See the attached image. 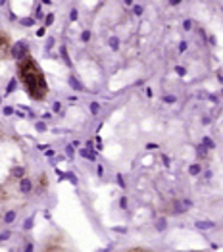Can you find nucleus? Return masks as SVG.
<instances>
[{
    "label": "nucleus",
    "mask_w": 223,
    "mask_h": 252,
    "mask_svg": "<svg viewBox=\"0 0 223 252\" xmlns=\"http://www.w3.org/2000/svg\"><path fill=\"white\" fill-rule=\"evenodd\" d=\"M191 173H192V175H198V173H200V165H196V164L191 165Z\"/></svg>",
    "instance_id": "1a4fd4ad"
},
{
    "label": "nucleus",
    "mask_w": 223,
    "mask_h": 252,
    "mask_svg": "<svg viewBox=\"0 0 223 252\" xmlns=\"http://www.w3.org/2000/svg\"><path fill=\"white\" fill-rule=\"evenodd\" d=\"M23 173H25L23 168H14V173L12 175H14V177H23Z\"/></svg>",
    "instance_id": "423d86ee"
},
{
    "label": "nucleus",
    "mask_w": 223,
    "mask_h": 252,
    "mask_svg": "<svg viewBox=\"0 0 223 252\" xmlns=\"http://www.w3.org/2000/svg\"><path fill=\"white\" fill-rule=\"evenodd\" d=\"M206 152L208 150H206L204 146H198V158H206Z\"/></svg>",
    "instance_id": "6e6552de"
},
{
    "label": "nucleus",
    "mask_w": 223,
    "mask_h": 252,
    "mask_svg": "<svg viewBox=\"0 0 223 252\" xmlns=\"http://www.w3.org/2000/svg\"><path fill=\"white\" fill-rule=\"evenodd\" d=\"M62 56H64L65 64H67V65H71V62H69V56H67V50H65V48H62Z\"/></svg>",
    "instance_id": "0eeeda50"
},
{
    "label": "nucleus",
    "mask_w": 223,
    "mask_h": 252,
    "mask_svg": "<svg viewBox=\"0 0 223 252\" xmlns=\"http://www.w3.org/2000/svg\"><path fill=\"white\" fill-rule=\"evenodd\" d=\"M14 220H15V212H8V214H6V218H4L6 223H12Z\"/></svg>",
    "instance_id": "39448f33"
},
{
    "label": "nucleus",
    "mask_w": 223,
    "mask_h": 252,
    "mask_svg": "<svg viewBox=\"0 0 223 252\" xmlns=\"http://www.w3.org/2000/svg\"><path fill=\"white\" fill-rule=\"evenodd\" d=\"M156 227H158L160 231H162V229H165V220H160L158 223H156Z\"/></svg>",
    "instance_id": "9b49d317"
},
{
    "label": "nucleus",
    "mask_w": 223,
    "mask_h": 252,
    "mask_svg": "<svg viewBox=\"0 0 223 252\" xmlns=\"http://www.w3.org/2000/svg\"><path fill=\"white\" fill-rule=\"evenodd\" d=\"M52 21H54V15H52V14H50V15H48V18H46V25H50V23H52Z\"/></svg>",
    "instance_id": "dca6fc26"
},
{
    "label": "nucleus",
    "mask_w": 223,
    "mask_h": 252,
    "mask_svg": "<svg viewBox=\"0 0 223 252\" xmlns=\"http://www.w3.org/2000/svg\"><path fill=\"white\" fill-rule=\"evenodd\" d=\"M23 227H25V229H31V227H33V220H27V221H25V225H23Z\"/></svg>",
    "instance_id": "ddd939ff"
},
{
    "label": "nucleus",
    "mask_w": 223,
    "mask_h": 252,
    "mask_svg": "<svg viewBox=\"0 0 223 252\" xmlns=\"http://www.w3.org/2000/svg\"><path fill=\"white\" fill-rule=\"evenodd\" d=\"M169 2H171V4H179V2H181V0H169Z\"/></svg>",
    "instance_id": "b1692460"
},
{
    "label": "nucleus",
    "mask_w": 223,
    "mask_h": 252,
    "mask_svg": "<svg viewBox=\"0 0 223 252\" xmlns=\"http://www.w3.org/2000/svg\"><path fill=\"white\" fill-rule=\"evenodd\" d=\"M10 50V41L4 33H0V56H6Z\"/></svg>",
    "instance_id": "f257e3e1"
},
{
    "label": "nucleus",
    "mask_w": 223,
    "mask_h": 252,
    "mask_svg": "<svg viewBox=\"0 0 223 252\" xmlns=\"http://www.w3.org/2000/svg\"><path fill=\"white\" fill-rule=\"evenodd\" d=\"M165 102H175V96H165Z\"/></svg>",
    "instance_id": "5701e85b"
},
{
    "label": "nucleus",
    "mask_w": 223,
    "mask_h": 252,
    "mask_svg": "<svg viewBox=\"0 0 223 252\" xmlns=\"http://www.w3.org/2000/svg\"><path fill=\"white\" fill-rule=\"evenodd\" d=\"M2 2H4V0H0V4H2Z\"/></svg>",
    "instance_id": "a878e982"
},
{
    "label": "nucleus",
    "mask_w": 223,
    "mask_h": 252,
    "mask_svg": "<svg viewBox=\"0 0 223 252\" xmlns=\"http://www.w3.org/2000/svg\"><path fill=\"white\" fill-rule=\"evenodd\" d=\"M131 2H133V0H125V4H131Z\"/></svg>",
    "instance_id": "393cba45"
},
{
    "label": "nucleus",
    "mask_w": 223,
    "mask_h": 252,
    "mask_svg": "<svg viewBox=\"0 0 223 252\" xmlns=\"http://www.w3.org/2000/svg\"><path fill=\"white\" fill-rule=\"evenodd\" d=\"M183 25H185V29H187V31H189V29L192 27V23H191V21H185V23H183Z\"/></svg>",
    "instance_id": "a211bd4d"
},
{
    "label": "nucleus",
    "mask_w": 223,
    "mask_h": 252,
    "mask_svg": "<svg viewBox=\"0 0 223 252\" xmlns=\"http://www.w3.org/2000/svg\"><path fill=\"white\" fill-rule=\"evenodd\" d=\"M185 48H187V42H181V44H179V50L183 52V50H185Z\"/></svg>",
    "instance_id": "412c9836"
},
{
    "label": "nucleus",
    "mask_w": 223,
    "mask_h": 252,
    "mask_svg": "<svg viewBox=\"0 0 223 252\" xmlns=\"http://www.w3.org/2000/svg\"><path fill=\"white\" fill-rule=\"evenodd\" d=\"M196 227H198V229H212V227H214V223H212V221H198V223H196Z\"/></svg>",
    "instance_id": "7ed1b4c3"
},
{
    "label": "nucleus",
    "mask_w": 223,
    "mask_h": 252,
    "mask_svg": "<svg viewBox=\"0 0 223 252\" xmlns=\"http://www.w3.org/2000/svg\"><path fill=\"white\" fill-rule=\"evenodd\" d=\"M121 208H127V198H121Z\"/></svg>",
    "instance_id": "aec40b11"
},
{
    "label": "nucleus",
    "mask_w": 223,
    "mask_h": 252,
    "mask_svg": "<svg viewBox=\"0 0 223 252\" xmlns=\"http://www.w3.org/2000/svg\"><path fill=\"white\" fill-rule=\"evenodd\" d=\"M88 39H90V33L85 31V33H83V41H88Z\"/></svg>",
    "instance_id": "4468645a"
},
{
    "label": "nucleus",
    "mask_w": 223,
    "mask_h": 252,
    "mask_svg": "<svg viewBox=\"0 0 223 252\" xmlns=\"http://www.w3.org/2000/svg\"><path fill=\"white\" fill-rule=\"evenodd\" d=\"M21 23H23V25H33V19L31 18H25V19H21Z\"/></svg>",
    "instance_id": "f8f14e48"
},
{
    "label": "nucleus",
    "mask_w": 223,
    "mask_h": 252,
    "mask_svg": "<svg viewBox=\"0 0 223 252\" xmlns=\"http://www.w3.org/2000/svg\"><path fill=\"white\" fill-rule=\"evenodd\" d=\"M19 191H21V193H29V191H31V181H29V179H23V181L19 183Z\"/></svg>",
    "instance_id": "f03ea898"
},
{
    "label": "nucleus",
    "mask_w": 223,
    "mask_h": 252,
    "mask_svg": "<svg viewBox=\"0 0 223 252\" xmlns=\"http://www.w3.org/2000/svg\"><path fill=\"white\" fill-rule=\"evenodd\" d=\"M10 237V233H8V231H6V233H2V235H0V239H2V241H4V239H8Z\"/></svg>",
    "instance_id": "4be33fe9"
},
{
    "label": "nucleus",
    "mask_w": 223,
    "mask_h": 252,
    "mask_svg": "<svg viewBox=\"0 0 223 252\" xmlns=\"http://www.w3.org/2000/svg\"><path fill=\"white\" fill-rule=\"evenodd\" d=\"M69 85L75 89V91H81V83H77V79H75V77H69Z\"/></svg>",
    "instance_id": "20e7f679"
},
{
    "label": "nucleus",
    "mask_w": 223,
    "mask_h": 252,
    "mask_svg": "<svg viewBox=\"0 0 223 252\" xmlns=\"http://www.w3.org/2000/svg\"><path fill=\"white\" fill-rule=\"evenodd\" d=\"M117 181H119V187H125V181H123V177H121V175L117 177Z\"/></svg>",
    "instance_id": "6ab92c4d"
},
{
    "label": "nucleus",
    "mask_w": 223,
    "mask_h": 252,
    "mask_svg": "<svg viewBox=\"0 0 223 252\" xmlns=\"http://www.w3.org/2000/svg\"><path fill=\"white\" fill-rule=\"evenodd\" d=\"M37 129H39V131H44V129H46V125H44V123H37Z\"/></svg>",
    "instance_id": "2eb2a0df"
},
{
    "label": "nucleus",
    "mask_w": 223,
    "mask_h": 252,
    "mask_svg": "<svg viewBox=\"0 0 223 252\" xmlns=\"http://www.w3.org/2000/svg\"><path fill=\"white\" fill-rule=\"evenodd\" d=\"M98 110H100V106H98L96 102H93V104H90V112H93V114H96Z\"/></svg>",
    "instance_id": "9d476101"
},
{
    "label": "nucleus",
    "mask_w": 223,
    "mask_h": 252,
    "mask_svg": "<svg viewBox=\"0 0 223 252\" xmlns=\"http://www.w3.org/2000/svg\"><path fill=\"white\" fill-rule=\"evenodd\" d=\"M71 19H77V10H71V15H69Z\"/></svg>",
    "instance_id": "f3484780"
}]
</instances>
